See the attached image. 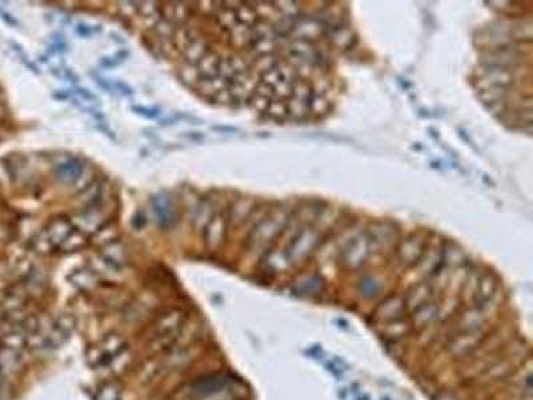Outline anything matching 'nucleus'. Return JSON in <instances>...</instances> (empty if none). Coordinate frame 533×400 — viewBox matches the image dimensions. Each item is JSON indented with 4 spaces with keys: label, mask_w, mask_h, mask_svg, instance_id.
<instances>
[{
    "label": "nucleus",
    "mask_w": 533,
    "mask_h": 400,
    "mask_svg": "<svg viewBox=\"0 0 533 400\" xmlns=\"http://www.w3.org/2000/svg\"><path fill=\"white\" fill-rule=\"evenodd\" d=\"M186 316L182 310H171L161 315L152 327L149 346L152 350L160 351L171 346L182 332Z\"/></svg>",
    "instance_id": "nucleus-1"
},
{
    "label": "nucleus",
    "mask_w": 533,
    "mask_h": 400,
    "mask_svg": "<svg viewBox=\"0 0 533 400\" xmlns=\"http://www.w3.org/2000/svg\"><path fill=\"white\" fill-rule=\"evenodd\" d=\"M485 335L487 331L484 328L458 331V334L447 341V353L452 357H468L484 341Z\"/></svg>",
    "instance_id": "nucleus-2"
},
{
    "label": "nucleus",
    "mask_w": 533,
    "mask_h": 400,
    "mask_svg": "<svg viewBox=\"0 0 533 400\" xmlns=\"http://www.w3.org/2000/svg\"><path fill=\"white\" fill-rule=\"evenodd\" d=\"M523 362V350H516L512 354L504 356V359L497 357L487 370L480 375L481 382H493L502 378H506L508 375L513 373L515 369H518L520 363Z\"/></svg>",
    "instance_id": "nucleus-3"
},
{
    "label": "nucleus",
    "mask_w": 533,
    "mask_h": 400,
    "mask_svg": "<svg viewBox=\"0 0 533 400\" xmlns=\"http://www.w3.org/2000/svg\"><path fill=\"white\" fill-rule=\"evenodd\" d=\"M407 311L405 303L402 297H388L376 309L375 318L379 323H389L402 319L404 312Z\"/></svg>",
    "instance_id": "nucleus-4"
},
{
    "label": "nucleus",
    "mask_w": 533,
    "mask_h": 400,
    "mask_svg": "<svg viewBox=\"0 0 533 400\" xmlns=\"http://www.w3.org/2000/svg\"><path fill=\"white\" fill-rule=\"evenodd\" d=\"M431 299H432V287H431V284H428V283H420L418 286H415V287L408 292L407 297L404 299L405 309H407L408 311H416L418 309L423 307L424 304L430 303Z\"/></svg>",
    "instance_id": "nucleus-5"
},
{
    "label": "nucleus",
    "mask_w": 533,
    "mask_h": 400,
    "mask_svg": "<svg viewBox=\"0 0 533 400\" xmlns=\"http://www.w3.org/2000/svg\"><path fill=\"white\" fill-rule=\"evenodd\" d=\"M126 347V341L123 339L122 335L119 334H108L101 343V355H99V364H105L108 363L114 356L117 355L119 353L124 351Z\"/></svg>",
    "instance_id": "nucleus-6"
},
{
    "label": "nucleus",
    "mask_w": 533,
    "mask_h": 400,
    "mask_svg": "<svg viewBox=\"0 0 533 400\" xmlns=\"http://www.w3.org/2000/svg\"><path fill=\"white\" fill-rule=\"evenodd\" d=\"M22 353L0 346V372L8 379L22 369Z\"/></svg>",
    "instance_id": "nucleus-7"
},
{
    "label": "nucleus",
    "mask_w": 533,
    "mask_h": 400,
    "mask_svg": "<svg viewBox=\"0 0 533 400\" xmlns=\"http://www.w3.org/2000/svg\"><path fill=\"white\" fill-rule=\"evenodd\" d=\"M423 250H424V243L421 240H418V237H411L400 246L399 259L402 263L407 265V266L415 265L424 255Z\"/></svg>",
    "instance_id": "nucleus-8"
},
{
    "label": "nucleus",
    "mask_w": 533,
    "mask_h": 400,
    "mask_svg": "<svg viewBox=\"0 0 533 400\" xmlns=\"http://www.w3.org/2000/svg\"><path fill=\"white\" fill-rule=\"evenodd\" d=\"M497 291V282L492 274H481L477 283L474 302L476 306H481L495 297Z\"/></svg>",
    "instance_id": "nucleus-9"
},
{
    "label": "nucleus",
    "mask_w": 533,
    "mask_h": 400,
    "mask_svg": "<svg viewBox=\"0 0 533 400\" xmlns=\"http://www.w3.org/2000/svg\"><path fill=\"white\" fill-rule=\"evenodd\" d=\"M152 209H154V214L158 219L160 227L170 228L173 221H175L173 219V205H171L170 199L166 196H155L152 199Z\"/></svg>",
    "instance_id": "nucleus-10"
},
{
    "label": "nucleus",
    "mask_w": 533,
    "mask_h": 400,
    "mask_svg": "<svg viewBox=\"0 0 533 400\" xmlns=\"http://www.w3.org/2000/svg\"><path fill=\"white\" fill-rule=\"evenodd\" d=\"M358 242L356 243H351V246L346 250L344 253V263L346 266L351 267V268H356V267H360L367 256H368V242L367 240H361V239H356Z\"/></svg>",
    "instance_id": "nucleus-11"
},
{
    "label": "nucleus",
    "mask_w": 533,
    "mask_h": 400,
    "mask_svg": "<svg viewBox=\"0 0 533 400\" xmlns=\"http://www.w3.org/2000/svg\"><path fill=\"white\" fill-rule=\"evenodd\" d=\"M439 311H440V307L432 302H430V303L424 304L423 307L418 309L416 311H414L412 325L418 327V328L431 326L433 322L437 319Z\"/></svg>",
    "instance_id": "nucleus-12"
},
{
    "label": "nucleus",
    "mask_w": 533,
    "mask_h": 400,
    "mask_svg": "<svg viewBox=\"0 0 533 400\" xmlns=\"http://www.w3.org/2000/svg\"><path fill=\"white\" fill-rule=\"evenodd\" d=\"M83 171V165L79 161H70L67 163L60 164L57 168V177L64 183H73Z\"/></svg>",
    "instance_id": "nucleus-13"
},
{
    "label": "nucleus",
    "mask_w": 533,
    "mask_h": 400,
    "mask_svg": "<svg viewBox=\"0 0 533 400\" xmlns=\"http://www.w3.org/2000/svg\"><path fill=\"white\" fill-rule=\"evenodd\" d=\"M191 360H192V355L188 350L186 348L177 350L176 348L166 357V366L170 370H180V369H184L187 364H189Z\"/></svg>",
    "instance_id": "nucleus-14"
},
{
    "label": "nucleus",
    "mask_w": 533,
    "mask_h": 400,
    "mask_svg": "<svg viewBox=\"0 0 533 400\" xmlns=\"http://www.w3.org/2000/svg\"><path fill=\"white\" fill-rule=\"evenodd\" d=\"M122 388L116 382H105L96 390L94 400H120Z\"/></svg>",
    "instance_id": "nucleus-15"
},
{
    "label": "nucleus",
    "mask_w": 533,
    "mask_h": 400,
    "mask_svg": "<svg viewBox=\"0 0 533 400\" xmlns=\"http://www.w3.org/2000/svg\"><path fill=\"white\" fill-rule=\"evenodd\" d=\"M381 335L387 339H400L402 336H404L407 332H408V326L404 323L402 319L399 320H395V322H389V323H383V329L380 331Z\"/></svg>",
    "instance_id": "nucleus-16"
},
{
    "label": "nucleus",
    "mask_w": 533,
    "mask_h": 400,
    "mask_svg": "<svg viewBox=\"0 0 533 400\" xmlns=\"http://www.w3.org/2000/svg\"><path fill=\"white\" fill-rule=\"evenodd\" d=\"M131 362V355L129 354V350L126 348L124 351H122V353H119L117 355L114 356L110 362H108V364H110V367H111V371L112 372H122L123 370H126L127 369V366L130 364Z\"/></svg>",
    "instance_id": "nucleus-17"
},
{
    "label": "nucleus",
    "mask_w": 533,
    "mask_h": 400,
    "mask_svg": "<svg viewBox=\"0 0 533 400\" xmlns=\"http://www.w3.org/2000/svg\"><path fill=\"white\" fill-rule=\"evenodd\" d=\"M133 111L147 117V118L152 119L156 118L159 115V111L156 108H143V107H133Z\"/></svg>",
    "instance_id": "nucleus-18"
}]
</instances>
